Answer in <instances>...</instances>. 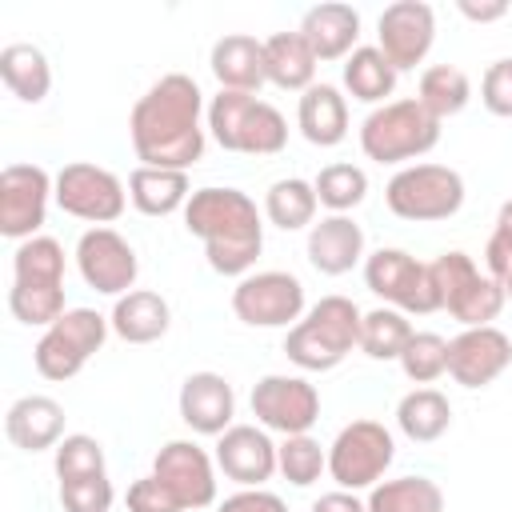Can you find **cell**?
Instances as JSON below:
<instances>
[{
	"label": "cell",
	"mask_w": 512,
	"mask_h": 512,
	"mask_svg": "<svg viewBox=\"0 0 512 512\" xmlns=\"http://www.w3.org/2000/svg\"><path fill=\"white\" fill-rule=\"evenodd\" d=\"M204 112H208V104L192 76H184V72L160 76L132 104V116H128V136H132L136 160L148 168L188 172L204 156V144H208Z\"/></svg>",
	"instance_id": "1"
},
{
	"label": "cell",
	"mask_w": 512,
	"mask_h": 512,
	"mask_svg": "<svg viewBox=\"0 0 512 512\" xmlns=\"http://www.w3.org/2000/svg\"><path fill=\"white\" fill-rule=\"evenodd\" d=\"M184 228L204 244L208 268L220 276H248L264 248V216L240 188H196L184 204Z\"/></svg>",
	"instance_id": "2"
},
{
	"label": "cell",
	"mask_w": 512,
	"mask_h": 512,
	"mask_svg": "<svg viewBox=\"0 0 512 512\" xmlns=\"http://www.w3.org/2000/svg\"><path fill=\"white\" fill-rule=\"evenodd\" d=\"M364 312L348 296H320L284 336V356L304 372L336 368L352 348H360Z\"/></svg>",
	"instance_id": "3"
},
{
	"label": "cell",
	"mask_w": 512,
	"mask_h": 512,
	"mask_svg": "<svg viewBox=\"0 0 512 512\" xmlns=\"http://www.w3.org/2000/svg\"><path fill=\"white\" fill-rule=\"evenodd\" d=\"M208 132L224 152H244V156H276L288 144V120L280 116L276 104L252 96V92H228L220 88L208 100Z\"/></svg>",
	"instance_id": "4"
},
{
	"label": "cell",
	"mask_w": 512,
	"mask_h": 512,
	"mask_svg": "<svg viewBox=\"0 0 512 512\" xmlns=\"http://www.w3.org/2000/svg\"><path fill=\"white\" fill-rule=\"evenodd\" d=\"M440 144V120L420 108V100H388L372 108L360 124V148L376 164H404Z\"/></svg>",
	"instance_id": "5"
},
{
	"label": "cell",
	"mask_w": 512,
	"mask_h": 512,
	"mask_svg": "<svg viewBox=\"0 0 512 512\" xmlns=\"http://www.w3.org/2000/svg\"><path fill=\"white\" fill-rule=\"evenodd\" d=\"M384 204L392 216L412 224H436L460 212L464 204V176L448 164H404L384 184Z\"/></svg>",
	"instance_id": "6"
},
{
	"label": "cell",
	"mask_w": 512,
	"mask_h": 512,
	"mask_svg": "<svg viewBox=\"0 0 512 512\" xmlns=\"http://www.w3.org/2000/svg\"><path fill=\"white\" fill-rule=\"evenodd\" d=\"M432 284H436V296H440V308L452 312L464 328H484L500 316V308L508 304L504 296V284L492 280L488 272L476 268V260L460 248L452 252H440L432 264Z\"/></svg>",
	"instance_id": "7"
},
{
	"label": "cell",
	"mask_w": 512,
	"mask_h": 512,
	"mask_svg": "<svg viewBox=\"0 0 512 512\" xmlns=\"http://www.w3.org/2000/svg\"><path fill=\"white\" fill-rule=\"evenodd\" d=\"M112 324L96 308H68L32 348V364L44 380H72L108 340Z\"/></svg>",
	"instance_id": "8"
},
{
	"label": "cell",
	"mask_w": 512,
	"mask_h": 512,
	"mask_svg": "<svg viewBox=\"0 0 512 512\" xmlns=\"http://www.w3.org/2000/svg\"><path fill=\"white\" fill-rule=\"evenodd\" d=\"M396 460V440L380 420H352L328 444V476L344 492L376 488Z\"/></svg>",
	"instance_id": "9"
},
{
	"label": "cell",
	"mask_w": 512,
	"mask_h": 512,
	"mask_svg": "<svg viewBox=\"0 0 512 512\" xmlns=\"http://www.w3.org/2000/svg\"><path fill=\"white\" fill-rule=\"evenodd\" d=\"M364 284L372 296H380L388 308H400L404 316L440 312L432 268L404 248H376L372 256H364Z\"/></svg>",
	"instance_id": "10"
},
{
	"label": "cell",
	"mask_w": 512,
	"mask_h": 512,
	"mask_svg": "<svg viewBox=\"0 0 512 512\" xmlns=\"http://www.w3.org/2000/svg\"><path fill=\"white\" fill-rule=\"evenodd\" d=\"M56 204L60 212L88 220L96 228H108L112 220L124 216L128 208V188L116 172L88 164V160H72L56 172Z\"/></svg>",
	"instance_id": "11"
},
{
	"label": "cell",
	"mask_w": 512,
	"mask_h": 512,
	"mask_svg": "<svg viewBox=\"0 0 512 512\" xmlns=\"http://www.w3.org/2000/svg\"><path fill=\"white\" fill-rule=\"evenodd\" d=\"M232 312L248 328H292L304 316V284L284 268L248 272L232 288Z\"/></svg>",
	"instance_id": "12"
},
{
	"label": "cell",
	"mask_w": 512,
	"mask_h": 512,
	"mask_svg": "<svg viewBox=\"0 0 512 512\" xmlns=\"http://www.w3.org/2000/svg\"><path fill=\"white\" fill-rule=\"evenodd\" d=\"M248 404H252L256 424L280 436H300L320 420V392L304 376L268 372L252 384Z\"/></svg>",
	"instance_id": "13"
},
{
	"label": "cell",
	"mask_w": 512,
	"mask_h": 512,
	"mask_svg": "<svg viewBox=\"0 0 512 512\" xmlns=\"http://www.w3.org/2000/svg\"><path fill=\"white\" fill-rule=\"evenodd\" d=\"M48 200H56V176H48L40 164H8L0 172V232L8 240L40 236Z\"/></svg>",
	"instance_id": "14"
},
{
	"label": "cell",
	"mask_w": 512,
	"mask_h": 512,
	"mask_svg": "<svg viewBox=\"0 0 512 512\" xmlns=\"http://www.w3.org/2000/svg\"><path fill=\"white\" fill-rule=\"evenodd\" d=\"M436 44V12L424 0H396L376 20V48L392 60L396 72L424 64Z\"/></svg>",
	"instance_id": "15"
},
{
	"label": "cell",
	"mask_w": 512,
	"mask_h": 512,
	"mask_svg": "<svg viewBox=\"0 0 512 512\" xmlns=\"http://www.w3.org/2000/svg\"><path fill=\"white\" fill-rule=\"evenodd\" d=\"M76 268L84 284L96 288L100 296H124L136 284L140 260H136V248L116 228H88L76 240Z\"/></svg>",
	"instance_id": "16"
},
{
	"label": "cell",
	"mask_w": 512,
	"mask_h": 512,
	"mask_svg": "<svg viewBox=\"0 0 512 512\" xmlns=\"http://www.w3.org/2000/svg\"><path fill=\"white\" fill-rule=\"evenodd\" d=\"M508 364H512V340L496 324L464 328L460 336L448 340V376L460 388H488L508 372Z\"/></svg>",
	"instance_id": "17"
},
{
	"label": "cell",
	"mask_w": 512,
	"mask_h": 512,
	"mask_svg": "<svg viewBox=\"0 0 512 512\" xmlns=\"http://www.w3.org/2000/svg\"><path fill=\"white\" fill-rule=\"evenodd\" d=\"M152 472L180 496L184 508L216 504V456H208L196 440H168L152 456Z\"/></svg>",
	"instance_id": "18"
},
{
	"label": "cell",
	"mask_w": 512,
	"mask_h": 512,
	"mask_svg": "<svg viewBox=\"0 0 512 512\" xmlns=\"http://www.w3.org/2000/svg\"><path fill=\"white\" fill-rule=\"evenodd\" d=\"M216 468L240 488H264L280 472L276 444H272L268 428L232 424L224 436H216Z\"/></svg>",
	"instance_id": "19"
},
{
	"label": "cell",
	"mask_w": 512,
	"mask_h": 512,
	"mask_svg": "<svg viewBox=\"0 0 512 512\" xmlns=\"http://www.w3.org/2000/svg\"><path fill=\"white\" fill-rule=\"evenodd\" d=\"M176 408L196 436H224L236 416V392L220 372H192L180 384Z\"/></svg>",
	"instance_id": "20"
},
{
	"label": "cell",
	"mask_w": 512,
	"mask_h": 512,
	"mask_svg": "<svg viewBox=\"0 0 512 512\" xmlns=\"http://www.w3.org/2000/svg\"><path fill=\"white\" fill-rule=\"evenodd\" d=\"M364 260V228L352 216L328 212L308 228V264L320 276H344Z\"/></svg>",
	"instance_id": "21"
},
{
	"label": "cell",
	"mask_w": 512,
	"mask_h": 512,
	"mask_svg": "<svg viewBox=\"0 0 512 512\" xmlns=\"http://www.w3.org/2000/svg\"><path fill=\"white\" fill-rule=\"evenodd\" d=\"M208 68L216 76L220 88L228 92H260L268 84V68H264V40L248 36V32H228L212 44L208 52Z\"/></svg>",
	"instance_id": "22"
},
{
	"label": "cell",
	"mask_w": 512,
	"mask_h": 512,
	"mask_svg": "<svg viewBox=\"0 0 512 512\" xmlns=\"http://www.w3.org/2000/svg\"><path fill=\"white\" fill-rule=\"evenodd\" d=\"M300 36L308 40V48L316 52L320 64L328 60H348L360 44V12L352 4H340V0H328V4H316L304 12L300 20Z\"/></svg>",
	"instance_id": "23"
},
{
	"label": "cell",
	"mask_w": 512,
	"mask_h": 512,
	"mask_svg": "<svg viewBox=\"0 0 512 512\" xmlns=\"http://www.w3.org/2000/svg\"><path fill=\"white\" fill-rule=\"evenodd\" d=\"M4 436L20 452H44L64 440V404L52 396H20L4 412Z\"/></svg>",
	"instance_id": "24"
},
{
	"label": "cell",
	"mask_w": 512,
	"mask_h": 512,
	"mask_svg": "<svg viewBox=\"0 0 512 512\" xmlns=\"http://www.w3.org/2000/svg\"><path fill=\"white\" fill-rule=\"evenodd\" d=\"M296 128L316 148H336L348 136V100L336 84H312L300 92L296 104Z\"/></svg>",
	"instance_id": "25"
},
{
	"label": "cell",
	"mask_w": 512,
	"mask_h": 512,
	"mask_svg": "<svg viewBox=\"0 0 512 512\" xmlns=\"http://www.w3.org/2000/svg\"><path fill=\"white\" fill-rule=\"evenodd\" d=\"M108 324L112 332L124 340V344H152L168 332L172 324V308L160 292L152 288H132L124 296H116L112 312H108Z\"/></svg>",
	"instance_id": "26"
},
{
	"label": "cell",
	"mask_w": 512,
	"mask_h": 512,
	"mask_svg": "<svg viewBox=\"0 0 512 512\" xmlns=\"http://www.w3.org/2000/svg\"><path fill=\"white\" fill-rule=\"evenodd\" d=\"M128 200H132V208L144 212V216H172V212H184V204L192 200L188 172L136 164L132 176H128Z\"/></svg>",
	"instance_id": "27"
},
{
	"label": "cell",
	"mask_w": 512,
	"mask_h": 512,
	"mask_svg": "<svg viewBox=\"0 0 512 512\" xmlns=\"http://www.w3.org/2000/svg\"><path fill=\"white\" fill-rule=\"evenodd\" d=\"M316 52L308 48V40L296 32H272L264 40V68H268V84L284 88V92H308L316 84Z\"/></svg>",
	"instance_id": "28"
},
{
	"label": "cell",
	"mask_w": 512,
	"mask_h": 512,
	"mask_svg": "<svg viewBox=\"0 0 512 512\" xmlns=\"http://www.w3.org/2000/svg\"><path fill=\"white\" fill-rule=\"evenodd\" d=\"M0 80L16 100L40 104L52 92V64L36 44L16 40V44L0 48Z\"/></svg>",
	"instance_id": "29"
},
{
	"label": "cell",
	"mask_w": 512,
	"mask_h": 512,
	"mask_svg": "<svg viewBox=\"0 0 512 512\" xmlns=\"http://www.w3.org/2000/svg\"><path fill=\"white\" fill-rule=\"evenodd\" d=\"M396 428L412 440V444H432L452 428V404L440 388H412L400 396L396 404Z\"/></svg>",
	"instance_id": "30"
},
{
	"label": "cell",
	"mask_w": 512,
	"mask_h": 512,
	"mask_svg": "<svg viewBox=\"0 0 512 512\" xmlns=\"http://www.w3.org/2000/svg\"><path fill=\"white\" fill-rule=\"evenodd\" d=\"M396 68L392 60L376 48V44H360L348 60H344V88L352 100L360 104H388V96L396 92Z\"/></svg>",
	"instance_id": "31"
},
{
	"label": "cell",
	"mask_w": 512,
	"mask_h": 512,
	"mask_svg": "<svg viewBox=\"0 0 512 512\" xmlns=\"http://www.w3.org/2000/svg\"><path fill=\"white\" fill-rule=\"evenodd\" d=\"M416 100H420V108H424L428 116H436V120L444 124L448 116H460V112L468 108V100H472V80H468V72L456 68V64H432V68L420 72Z\"/></svg>",
	"instance_id": "32"
},
{
	"label": "cell",
	"mask_w": 512,
	"mask_h": 512,
	"mask_svg": "<svg viewBox=\"0 0 512 512\" xmlns=\"http://www.w3.org/2000/svg\"><path fill=\"white\" fill-rule=\"evenodd\" d=\"M316 208H320L316 188H312V180H300V176H284V180L268 184V192H264V216H268V224H276L284 232L312 228Z\"/></svg>",
	"instance_id": "33"
},
{
	"label": "cell",
	"mask_w": 512,
	"mask_h": 512,
	"mask_svg": "<svg viewBox=\"0 0 512 512\" xmlns=\"http://www.w3.org/2000/svg\"><path fill=\"white\" fill-rule=\"evenodd\" d=\"M368 512H444V492L428 476H396L368 488Z\"/></svg>",
	"instance_id": "34"
},
{
	"label": "cell",
	"mask_w": 512,
	"mask_h": 512,
	"mask_svg": "<svg viewBox=\"0 0 512 512\" xmlns=\"http://www.w3.org/2000/svg\"><path fill=\"white\" fill-rule=\"evenodd\" d=\"M12 284H40L64 288V248L52 236L20 240L12 252Z\"/></svg>",
	"instance_id": "35"
},
{
	"label": "cell",
	"mask_w": 512,
	"mask_h": 512,
	"mask_svg": "<svg viewBox=\"0 0 512 512\" xmlns=\"http://www.w3.org/2000/svg\"><path fill=\"white\" fill-rule=\"evenodd\" d=\"M412 332L416 328L408 324V316L400 308L380 304V308L364 312V320H360V352L368 360H400V352L408 348Z\"/></svg>",
	"instance_id": "36"
},
{
	"label": "cell",
	"mask_w": 512,
	"mask_h": 512,
	"mask_svg": "<svg viewBox=\"0 0 512 512\" xmlns=\"http://www.w3.org/2000/svg\"><path fill=\"white\" fill-rule=\"evenodd\" d=\"M276 468L288 484L308 488L320 480V472H328V448H320L316 436L300 432V436H284L276 444Z\"/></svg>",
	"instance_id": "37"
},
{
	"label": "cell",
	"mask_w": 512,
	"mask_h": 512,
	"mask_svg": "<svg viewBox=\"0 0 512 512\" xmlns=\"http://www.w3.org/2000/svg\"><path fill=\"white\" fill-rule=\"evenodd\" d=\"M312 188H316V200L328 212L348 216L368 196V172L360 164H328V168H320V176L312 180Z\"/></svg>",
	"instance_id": "38"
},
{
	"label": "cell",
	"mask_w": 512,
	"mask_h": 512,
	"mask_svg": "<svg viewBox=\"0 0 512 512\" xmlns=\"http://www.w3.org/2000/svg\"><path fill=\"white\" fill-rule=\"evenodd\" d=\"M396 364L412 384H432L448 372V340L440 332H412Z\"/></svg>",
	"instance_id": "39"
},
{
	"label": "cell",
	"mask_w": 512,
	"mask_h": 512,
	"mask_svg": "<svg viewBox=\"0 0 512 512\" xmlns=\"http://www.w3.org/2000/svg\"><path fill=\"white\" fill-rule=\"evenodd\" d=\"M52 468L60 480H72V476H96V472H108L104 468V444L88 432H72L64 436L56 448H52Z\"/></svg>",
	"instance_id": "40"
},
{
	"label": "cell",
	"mask_w": 512,
	"mask_h": 512,
	"mask_svg": "<svg viewBox=\"0 0 512 512\" xmlns=\"http://www.w3.org/2000/svg\"><path fill=\"white\" fill-rule=\"evenodd\" d=\"M112 500H116V492H112L108 472L60 480V504H64V512H108Z\"/></svg>",
	"instance_id": "41"
},
{
	"label": "cell",
	"mask_w": 512,
	"mask_h": 512,
	"mask_svg": "<svg viewBox=\"0 0 512 512\" xmlns=\"http://www.w3.org/2000/svg\"><path fill=\"white\" fill-rule=\"evenodd\" d=\"M124 504H128V512H188L184 504H180V496L156 476V472H148V476H140V480H132V488H128V496H124Z\"/></svg>",
	"instance_id": "42"
},
{
	"label": "cell",
	"mask_w": 512,
	"mask_h": 512,
	"mask_svg": "<svg viewBox=\"0 0 512 512\" xmlns=\"http://www.w3.org/2000/svg\"><path fill=\"white\" fill-rule=\"evenodd\" d=\"M484 264H488V276L504 284V276L512 272V200L500 204L496 212V224H492V236L484 244Z\"/></svg>",
	"instance_id": "43"
},
{
	"label": "cell",
	"mask_w": 512,
	"mask_h": 512,
	"mask_svg": "<svg viewBox=\"0 0 512 512\" xmlns=\"http://www.w3.org/2000/svg\"><path fill=\"white\" fill-rule=\"evenodd\" d=\"M480 104L492 116H512V56L492 60L480 80Z\"/></svg>",
	"instance_id": "44"
},
{
	"label": "cell",
	"mask_w": 512,
	"mask_h": 512,
	"mask_svg": "<svg viewBox=\"0 0 512 512\" xmlns=\"http://www.w3.org/2000/svg\"><path fill=\"white\" fill-rule=\"evenodd\" d=\"M216 512H288V504L268 488H240L216 504Z\"/></svg>",
	"instance_id": "45"
},
{
	"label": "cell",
	"mask_w": 512,
	"mask_h": 512,
	"mask_svg": "<svg viewBox=\"0 0 512 512\" xmlns=\"http://www.w3.org/2000/svg\"><path fill=\"white\" fill-rule=\"evenodd\" d=\"M456 8H460V16L472 20V24H492V20H504V16H508V0H488V4L460 0Z\"/></svg>",
	"instance_id": "46"
},
{
	"label": "cell",
	"mask_w": 512,
	"mask_h": 512,
	"mask_svg": "<svg viewBox=\"0 0 512 512\" xmlns=\"http://www.w3.org/2000/svg\"><path fill=\"white\" fill-rule=\"evenodd\" d=\"M312 512H368V504H364L356 492L336 488V492H324V496L312 504Z\"/></svg>",
	"instance_id": "47"
},
{
	"label": "cell",
	"mask_w": 512,
	"mask_h": 512,
	"mask_svg": "<svg viewBox=\"0 0 512 512\" xmlns=\"http://www.w3.org/2000/svg\"><path fill=\"white\" fill-rule=\"evenodd\" d=\"M504 296H508V300H512V272H508V276H504Z\"/></svg>",
	"instance_id": "48"
}]
</instances>
